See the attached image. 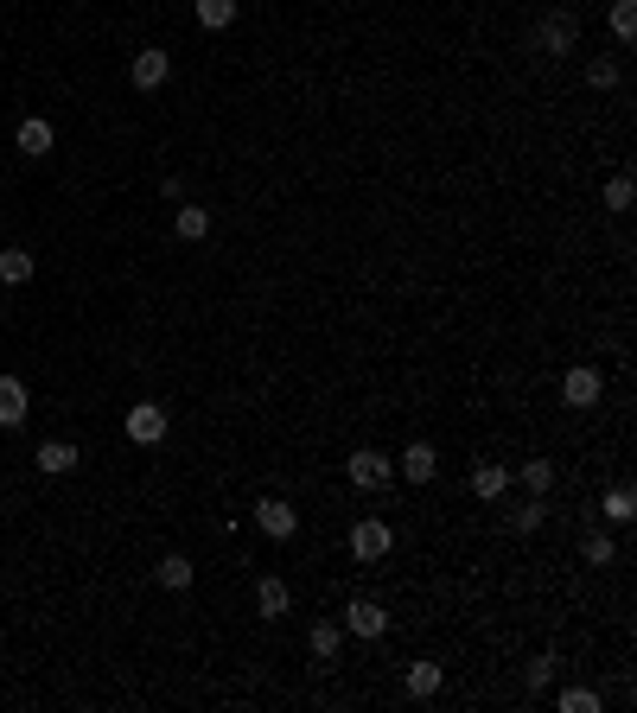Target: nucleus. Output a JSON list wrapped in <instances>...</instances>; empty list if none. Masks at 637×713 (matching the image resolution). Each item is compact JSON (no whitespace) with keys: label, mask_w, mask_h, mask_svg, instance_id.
I'll return each instance as SVG.
<instances>
[{"label":"nucleus","mask_w":637,"mask_h":713,"mask_svg":"<svg viewBox=\"0 0 637 713\" xmlns=\"http://www.w3.org/2000/svg\"><path fill=\"white\" fill-rule=\"evenodd\" d=\"M13 141H20V153H32V160H45V153L58 147V134H51V121H45V115H26Z\"/></svg>","instance_id":"12"},{"label":"nucleus","mask_w":637,"mask_h":713,"mask_svg":"<svg viewBox=\"0 0 637 713\" xmlns=\"http://www.w3.org/2000/svg\"><path fill=\"white\" fill-rule=\"evenodd\" d=\"M631 198H637L631 172H612V179H606V211H618V217H625V211H631Z\"/></svg>","instance_id":"21"},{"label":"nucleus","mask_w":637,"mask_h":713,"mask_svg":"<svg viewBox=\"0 0 637 713\" xmlns=\"http://www.w3.org/2000/svg\"><path fill=\"white\" fill-rule=\"evenodd\" d=\"M344 478H351L357 491H383V484H395V459H389V452H376V446H364V452L344 459Z\"/></svg>","instance_id":"1"},{"label":"nucleus","mask_w":637,"mask_h":713,"mask_svg":"<svg viewBox=\"0 0 637 713\" xmlns=\"http://www.w3.org/2000/svg\"><path fill=\"white\" fill-rule=\"evenodd\" d=\"M128 77H134V90H160V83L172 77V58H166V51L160 45H141V51H134V64H128Z\"/></svg>","instance_id":"7"},{"label":"nucleus","mask_w":637,"mask_h":713,"mask_svg":"<svg viewBox=\"0 0 637 713\" xmlns=\"http://www.w3.org/2000/svg\"><path fill=\"white\" fill-rule=\"evenodd\" d=\"M536 39H542V51H548V58H567V51H574V39H580L574 13H548V20L536 26Z\"/></svg>","instance_id":"9"},{"label":"nucleus","mask_w":637,"mask_h":713,"mask_svg":"<svg viewBox=\"0 0 637 713\" xmlns=\"http://www.w3.org/2000/svg\"><path fill=\"white\" fill-rule=\"evenodd\" d=\"M306 650H313L319 663H332V656L344 650V624H332V618H319L313 631H306Z\"/></svg>","instance_id":"17"},{"label":"nucleus","mask_w":637,"mask_h":713,"mask_svg":"<svg viewBox=\"0 0 637 713\" xmlns=\"http://www.w3.org/2000/svg\"><path fill=\"white\" fill-rule=\"evenodd\" d=\"M599 395H606V376H599L593 363H574V370L561 376V402H567V408H593Z\"/></svg>","instance_id":"3"},{"label":"nucleus","mask_w":637,"mask_h":713,"mask_svg":"<svg viewBox=\"0 0 637 713\" xmlns=\"http://www.w3.org/2000/svg\"><path fill=\"white\" fill-rule=\"evenodd\" d=\"M523 484H529V497H548V491H555V465H548V459H529V465H523Z\"/></svg>","instance_id":"24"},{"label":"nucleus","mask_w":637,"mask_h":713,"mask_svg":"<svg viewBox=\"0 0 637 713\" xmlns=\"http://www.w3.org/2000/svg\"><path fill=\"white\" fill-rule=\"evenodd\" d=\"M618 77H625V71H618V58H593V64H587V83H593V90H618Z\"/></svg>","instance_id":"26"},{"label":"nucleus","mask_w":637,"mask_h":713,"mask_svg":"<svg viewBox=\"0 0 637 713\" xmlns=\"http://www.w3.org/2000/svg\"><path fill=\"white\" fill-rule=\"evenodd\" d=\"M395 472H402L408 484H427V478L440 472V452L427 446V440H408V446H402V459H395Z\"/></svg>","instance_id":"10"},{"label":"nucleus","mask_w":637,"mask_h":713,"mask_svg":"<svg viewBox=\"0 0 637 713\" xmlns=\"http://www.w3.org/2000/svg\"><path fill=\"white\" fill-rule=\"evenodd\" d=\"M612 32H618V45H631V32H637V7H631V0L612 7Z\"/></svg>","instance_id":"29"},{"label":"nucleus","mask_w":637,"mask_h":713,"mask_svg":"<svg viewBox=\"0 0 637 713\" xmlns=\"http://www.w3.org/2000/svg\"><path fill=\"white\" fill-rule=\"evenodd\" d=\"M255 523H262V535H274V542H294L300 510L287 497H262V503H255Z\"/></svg>","instance_id":"5"},{"label":"nucleus","mask_w":637,"mask_h":713,"mask_svg":"<svg viewBox=\"0 0 637 713\" xmlns=\"http://www.w3.org/2000/svg\"><path fill=\"white\" fill-rule=\"evenodd\" d=\"M122 427H128L134 446H160V440H166V408H160V402H134Z\"/></svg>","instance_id":"6"},{"label":"nucleus","mask_w":637,"mask_h":713,"mask_svg":"<svg viewBox=\"0 0 637 713\" xmlns=\"http://www.w3.org/2000/svg\"><path fill=\"white\" fill-rule=\"evenodd\" d=\"M383 631H389V612H383L376 599H351V605H344V637H364V643H376Z\"/></svg>","instance_id":"4"},{"label":"nucleus","mask_w":637,"mask_h":713,"mask_svg":"<svg viewBox=\"0 0 637 713\" xmlns=\"http://www.w3.org/2000/svg\"><path fill=\"white\" fill-rule=\"evenodd\" d=\"M555 707H561V713H606V701H599L593 688H567Z\"/></svg>","instance_id":"25"},{"label":"nucleus","mask_w":637,"mask_h":713,"mask_svg":"<svg viewBox=\"0 0 637 713\" xmlns=\"http://www.w3.org/2000/svg\"><path fill=\"white\" fill-rule=\"evenodd\" d=\"M555 669H561V656H555V650H548V656H536V663L523 669V688H529V694H542L548 682H555Z\"/></svg>","instance_id":"22"},{"label":"nucleus","mask_w":637,"mask_h":713,"mask_svg":"<svg viewBox=\"0 0 637 713\" xmlns=\"http://www.w3.org/2000/svg\"><path fill=\"white\" fill-rule=\"evenodd\" d=\"M402 688H408V701H434V694L446 688V669H440V663H408Z\"/></svg>","instance_id":"11"},{"label":"nucleus","mask_w":637,"mask_h":713,"mask_svg":"<svg viewBox=\"0 0 637 713\" xmlns=\"http://www.w3.org/2000/svg\"><path fill=\"white\" fill-rule=\"evenodd\" d=\"M26 408H32L26 382H20V376H0V427H20V421H26Z\"/></svg>","instance_id":"13"},{"label":"nucleus","mask_w":637,"mask_h":713,"mask_svg":"<svg viewBox=\"0 0 637 713\" xmlns=\"http://www.w3.org/2000/svg\"><path fill=\"white\" fill-rule=\"evenodd\" d=\"M389 548H395V529L383 516H364V523L351 529V561H389Z\"/></svg>","instance_id":"2"},{"label":"nucleus","mask_w":637,"mask_h":713,"mask_svg":"<svg viewBox=\"0 0 637 713\" xmlns=\"http://www.w3.org/2000/svg\"><path fill=\"white\" fill-rule=\"evenodd\" d=\"M236 20V0H198V26H211V32H223Z\"/></svg>","instance_id":"23"},{"label":"nucleus","mask_w":637,"mask_h":713,"mask_svg":"<svg viewBox=\"0 0 637 713\" xmlns=\"http://www.w3.org/2000/svg\"><path fill=\"white\" fill-rule=\"evenodd\" d=\"M172 230H179V242H204V236H211V211H204V204H179Z\"/></svg>","instance_id":"18"},{"label":"nucleus","mask_w":637,"mask_h":713,"mask_svg":"<svg viewBox=\"0 0 637 713\" xmlns=\"http://www.w3.org/2000/svg\"><path fill=\"white\" fill-rule=\"evenodd\" d=\"M255 612H262V618H287V612H294V586H287L281 573H262V580H255Z\"/></svg>","instance_id":"8"},{"label":"nucleus","mask_w":637,"mask_h":713,"mask_svg":"<svg viewBox=\"0 0 637 713\" xmlns=\"http://www.w3.org/2000/svg\"><path fill=\"white\" fill-rule=\"evenodd\" d=\"M599 510H606V523H631V516H637V497H631V484H612V491L599 497Z\"/></svg>","instance_id":"20"},{"label":"nucleus","mask_w":637,"mask_h":713,"mask_svg":"<svg viewBox=\"0 0 637 713\" xmlns=\"http://www.w3.org/2000/svg\"><path fill=\"white\" fill-rule=\"evenodd\" d=\"M580 561H593V567H612V561H618L612 535H587V548H580Z\"/></svg>","instance_id":"27"},{"label":"nucleus","mask_w":637,"mask_h":713,"mask_svg":"<svg viewBox=\"0 0 637 713\" xmlns=\"http://www.w3.org/2000/svg\"><path fill=\"white\" fill-rule=\"evenodd\" d=\"M192 554H160V567H153V580L166 586V593H185V586H192Z\"/></svg>","instance_id":"15"},{"label":"nucleus","mask_w":637,"mask_h":713,"mask_svg":"<svg viewBox=\"0 0 637 713\" xmlns=\"http://www.w3.org/2000/svg\"><path fill=\"white\" fill-rule=\"evenodd\" d=\"M32 268H39V262H32V249H0V281H7V287H26Z\"/></svg>","instance_id":"19"},{"label":"nucleus","mask_w":637,"mask_h":713,"mask_svg":"<svg viewBox=\"0 0 637 713\" xmlns=\"http://www.w3.org/2000/svg\"><path fill=\"white\" fill-rule=\"evenodd\" d=\"M542 510H548V503H542V497H529L523 510L510 516V523H516V535H536V529H542Z\"/></svg>","instance_id":"28"},{"label":"nucleus","mask_w":637,"mask_h":713,"mask_svg":"<svg viewBox=\"0 0 637 713\" xmlns=\"http://www.w3.org/2000/svg\"><path fill=\"white\" fill-rule=\"evenodd\" d=\"M39 472H45V478L77 472V446H71V440H45V446H39Z\"/></svg>","instance_id":"16"},{"label":"nucleus","mask_w":637,"mask_h":713,"mask_svg":"<svg viewBox=\"0 0 637 713\" xmlns=\"http://www.w3.org/2000/svg\"><path fill=\"white\" fill-rule=\"evenodd\" d=\"M510 491V465H497V459H485V465H472V497H485V503H497Z\"/></svg>","instance_id":"14"}]
</instances>
